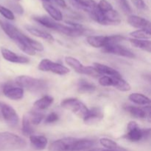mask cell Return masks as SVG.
Segmentation results:
<instances>
[{"mask_svg":"<svg viewBox=\"0 0 151 151\" xmlns=\"http://www.w3.org/2000/svg\"><path fill=\"white\" fill-rule=\"evenodd\" d=\"M97 7L101 10L103 13H106L108 11L113 10V6L107 0H100L97 4Z\"/></svg>","mask_w":151,"mask_h":151,"instance_id":"obj_31","label":"cell"},{"mask_svg":"<svg viewBox=\"0 0 151 151\" xmlns=\"http://www.w3.org/2000/svg\"><path fill=\"white\" fill-rule=\"evenodd\" d=\"M50 4L53 3L55 4H57L58 6H60V7L65 8L66 7V3L65 1V0H50Z\"/></svg>","mask_w":151,"mask_h":151,"instance_id":"obj_39","label":"cell"},{"mask_svg":"<svg viewBox=\"0 0 151 151\" xmlns=\"http://www.w3.org/2000/svg\"><path fill=\"white\" fill-rule=\"evenodd\" d=\"M26 28L28 32L32 34V35H34V36L38 37V38H41L42 39H44L48 41H54V38H53L52 35L51 34L48 33V32H44L43 30H40V29H37V28H35L31 26H27Z\"/></svg>","mask_w":151,"mask_h":151,"instance_id":"obj_22","label":"cell"},{"mask_svg":"<svg viewBox=\"0 0 151 151\" xmlns=\"http://www.w3.org/2000/svg\"><path fill=\"white\" fill-rule=\"evenodd\" d=\"M94 67L95 68L96 70L97 71L100 75H104L106 76H110V77H122L120 73L116 70V69H113V68L108 66L106 65L101 64V63H94Z\"/></svg>","mask_w":151,"mask_h":151,"instance_id":"obj_15","label":"cell"},{"mask_svg":"<svg viewBox=\"0 0 151 151\" xmlns=\"http://www.w3.org/2000/svg\"><path fill=\"white\" fill-rule=\"evenodd\" d=\"M114 77L103 76L99 80V83L102 86H112L114 82Z\"/></svg>","mask_w":151,"mask_h":151,"instance_id":"obj_34","label":"cell"},{"mask_svg":"<svg viewBox=\"0 0 151 151\" xmlns=\"http://www.w3.org/2000/svg\"><path fill=\"white\" fill-rule=\"evenodd\" d=\"M95 145L94 140L66 137L56 140L50 146V151H81L92 147Z\"/></svg>","mask_w":151,"mask_h":151,"instance_id":"obj_1","label":"cell"},{"mask_svg":"<svg viewBox=\"0 0 151 151\" xmlns=\"http://www.w3.org/2000/svg\"><path fill=\"white\" fill-rule=\"evenodd\" d=\"M43 7H44V10L48 13V14L50 15V17L55 20V22H60L62 21L63 19V15L62 13L58 10V8H56L55 7L52 5V4L48 2H43Z\"/></svg>","mask_w":151,"mask_h":151,"instance_id":"obj_18","label":"cell"},{"mask_svg":"<svg viewBox=\"0 0 151 151\" xmlns=\"http://www.w3.org/2000/svg\"><path fill=\"white\" fill-rule=\"evenodd\" d=\"M22 133L25 136H31L33 133L32 125L29 121L27 114L24 115L22 119Z\"/></svg>","mask_w":151,"mask_h":151,"instance_id":"obj_27","label":"cell"},{"mask_svg":"<svg viewBox=\"0 0 151 151\" xmlns=\"http://www.w3.org/2000/svg\"><path fill=\"white\" fill-rule=\"evenodd\" d=\"M114 82L112 86L121 91H128L131 90V85L125 81L122 77H114Z\"/></svg>","mask_w":151,"mask_h":151,"instance_id":"obj_25","label":"cell"},{"mask_svg":"<svg viewBox=\"0 0 151 151\" xmlns=\"http://www.w3.org/2000/svg\"><path fill=\"white\" fill-rule=\"evenodd\" d=\"M58 115L56 113H55V112H52V113L50 114L46 117L44 122L47 124L53 123V122H55L56 121L58 120Z\"/></svg>","mask_w":151,"mask_h":151,"instance_id":"obj_36","label":"cell"},{"mask_svg":"<svg viewBox=\"0 0 151 151\" xmlns=\"http://www.w3.org/2000/svg\"><path fill=\"white\" fill-rule=\"evenodd\" d=\"M127 111L131 114L133 116L136 118H146V114L145 112L144 109H141L139 107H136V106H128L125 108Z\"/></svg>","mask_w":151,"mask_h":151,"instance_id":"obj_29","label":"cell"},{"mask_svg":"<svg viewBox=\"0 0 151 151\" xmlns=\"http://www.w3.org/2000/svg\"><path fill=\"white\" fill-rule=\"evenodd\" d=\"M0 14L8 20H14L15 19V16L13 11L1 4H0Z\"/></svg>","mask_w":151,"mask_h":151,"instance_id":"obj_32","label":"cell"},{"mask_svg":"<svg viewBox=\"0 0 151 151\" xmlns=\"http://www.w3.org/2000/svg\"><path fill=\"white\" fill-rule=\"evenodd\" d=\"M130 35L133 38L142 40H150L151 38V32L150 30L147 29H138V30L133 31L130 33Z\"/></svg>","mask_w":151,"mask_h":151,"instance_id":"obj_28","label":"cell"},{"mask_svg":"<svg viewBox=\"0 0 151 151\" xmlns=\"http://www.w3.org/2000/svg\"><path fill=\"white\" fill-rule=\"evenodd\" d=\"M18 1H19V0H18Z\"/></svg>","mask_w":151,"mask_h":151,"instance_id":"obj_42","label":"cell"},{"mask_svg":"<svg viewBox=\"0 0 151 151\" xmlns=\"http://www.w3.org/2000/svg\"><path fill=\"white\" fill-rule=\"evenodd\" d=\"M117 1L121 7L123 9L124 11L126 12V13H131L132 10H131V6H130L129 3L127 0H117Z\"/></svg>","mask_w":151,"mask_h":151,"instance_id":"obj_37","label":"cell"},{"mask_svg":"<svg viewBox=\"0 0 151 151\" xmlns=\"http://www.w3.org/2000/svg\"><path fill=\"white\" fill-rule=\"evenodd\" d=\"M33 19L35 21V22L41 24V25L44 26L45 27L54 29V30L55 31H57L58 28L59 27V24H60L58 23L57 22L53 20L52 18L47 17V16H35V17L33 18Z\"/></svg>","mask_w":151,"mask_h":151,"instance_id":"obj_17","label":"cell"},{"mask_svg":"<svg viewBox=\"0 0 151 151\" xmlns=\"http://www.w3.org/2000/svg\"><path fill=\"white\" fill-rule=\"evenodd\" d=\"M103 117V114L102 111L99 108H93L91 110H88L83 120L86 125H94L100 122Z\"/></svg>","mask_w":151,"mask_h":151,"instance_id":"obj_13","label":"cell"},{"mask_svg":"<svg viewBox=\"0 0 151 151\" xmlns=\"http://www.w3.org/2000/svg\"><path fill=\"white\" fill-rule=\"evenodd\" d=\"M41 1H43V2H50V0H41Z\"/></svg>","mask_w":151,"mask_h":151,"instance_id":"obj_40","label":"cell"},{"mask_svg":"<svg viewBox=\"0 0 151 151\" xmlns=\"http://www.w3.org/2000/svg\"><path fill=\"white\" fill-rule=\"evenodd\" d=\"M38 69L42 72H51L59 75H65L69 72V69L63 65L55 63L49 59H43L38 66Z\"/></svg>","mask_w":151,"mask_h":151,"instance_id":"obj_7","label":"cell"},{"mask_svg":"<svg viewBox=\"0 0 151 151\" xmlns=\"http://www.w3.org/2000/svg\"><path fill=\"white\" fill-rule=\"evenodd\" d=\"M27 115L32 125H38L44 118V114L38 111H30Z\"/></svg>","mask_w":151,"mask_h":151,"instance_id":"obj_30","label":"cell"},{"mask_svg":"<svg viewBox=\"0 0 151 151\" xmlns=\"http://www.w3.org/2000/svg\"><path fill=\"white\" fill-rule=\"evenodd\" d=\"M125 40V37L120 35H90L87 37V43L90 46L95 48H103L107 45L118 44L120 41Z\"/></svg>","mask_w":151,"mask_h":151,"instance_id":"obj_4","label":"cell"},{"mask_svg":"<svg viewBox=\"0 0 151 151\" xmlns=\"http://www.w3.org/2000/svg\"><path fill=\"white\" fill-rule=\"evenodd\" d=\"M129 100L134 103H136L137 105L140 106H150V100L147 97L142 94L139 93H133L131 94L128 97Z\"/></svg>","mask_w":151,"mask_h":151,"instance_id":"obj_20","label":"cell"},{"mask_svg":"<svg viewBox=\"0 0 151 151\" xmlns=\"http://www.w3.org/2000/svg\"><path fill=\"white\" fill-rule=\"evenodd\" d=\"M65 62L78 73L83 74V75L85 74L86 66H83L75 58L72 57V56H67V57L65 58Z\"/></svg>","mask_w":151,"mask_h":151,"instance_id":"obj_19","label":"cell"},{"mask_svg":"<svg viewBox=\"0 0 151 151\" xmlns=\"http://www.w3.org/2000/svg\"><path fill=\"white\" fill-rule=\"evenodd\" d=\"M129 41L133 47L136 48L147 51L150 53L151 52V42L150 40L136 39V38H129Z\"/></svg>","mask_w":151,"mask_h":151,"instance_id":"obj_21","label":"cell"},{"mask_svg":"<svg viewBox=\"0 0 151 151\" xmlns=\"http://www.w3.org/2000/svg\"><path fill=\"white\" fill-rule=\"evenodd\" d=\"M1 53L4 59H5L7 61L11 62V63L24 64V63H28L29 62V60L27 57L18 55L16 53L6 48H3V47L1 48Z\"/></svg>","mask_w":151,"mask_h":151,"instance_id":"obj_11","label":"cell"},{"mask_svg":"<svg viewBox=\"0 0 151 151\" xmlns=\"http://www.w3.org/2000/svg\"><path fill=\"white\" fill-rule=\"evenodd\" d=\"M3 94L10 100H19L23 98L24 89L20 87H14L10 83H6L3 86Z\"/></svg>","mask_w":151,"mask_h":151,"instance_id":"obj_10","label":"cell"},{"mask_svg":"<svg viewBox=\"0 0 151 151\" xmlns=\"http://www.w3.org/2000/svg\"><path fill=\"white\" fill-rule=\"evenodd\" d=\"M78 90L81 93H91L96 90V86L85 79H81L78 83Z\"/></svg>","mask_w":151,"mask_h":151,"instance_id":"obj_23","label":"cell"},{"mask_svg":"<svg viewBox=\"0 0 151 151\" xmlns=\"http://www.w3.org/2000/svg\"><path fill=\"white\" fill-rule=\"evenodd\" d=\"M53 101H54V99L52 97L48 95L44 96L42 98L35 101L34 103V106L38 110H44L50 107L52 104Z\"/></svg>","mask_w":151,"mask_h":151,"instance_id":"obj_24","label":"cell"},{"mask_svg":"<svg viewBox=\"0 0 151 151\" xmlns=\"http://www.w3.org/2000/svg\"><path fill=\"white\" fill-rule=\"evenodd\" d=\"M10 7L13 8V10H14L16 13H19V14H22V13H23V8H22V7L20 4H16V3H13V5H10Z\"/></svg>","mask_w":151,"mask_h":151,"instance_id":"obj_38","label":"cell"},{"mask_svg":"<svg viewBox=\"0 0 151 151\" xmlns=\"http://www.w3.org/2000/svg\"><path fill=\"white\" fill-rule=\"evenodd\" d=\"M103 52L109 54L116 55L122 56V57L128 58H134L136 57L135 55L130 50L124 47L123 46L119 45V44H111L107 45L103 48Z\"/></svg>","mask_w":151,"mask_h":151,"instance_id":"obj_9","label":"cell"},{"mask_svg":"<svg viewBox=\"0 0 151 151\" xmlns=\"http://www.w3.org/2000/svg\"><path fill=\"white\" fill-rule=\"evenodd\" d=\"M62 108L72 111L78 116L84 118L88 111V109L85 104L76 98H67L62 100L60 103Z\"/></svg>","mask_w":151,"mask_h":151,"instance_id":"obj_5","label":"cell"},{"mask_svg":"<svg viewBox=\"0 0 151 151\" xmlns=\"http://www.w3.org/2000/svg\"><path fill=\"white\" fill-rule=\"evenodd\" d=\"M0 109L3 118L10 127H15L19 124V115L11 106L7 104H1Z\"/></svg>","mask_w":151,"mask_h":151,"instance_id":"obj_8","label":"cell"},{"mask_svg":"<svg viewBox=\"0 0 151 151\" xmlns=\"http://www.w3.org/2000/svg\"><path fill=\"white\" fill-rule=\"evenodd\" d=\"M132 2L134 4V6L137 8H138L139 10H147V8H148L144 0H132Z\"/></svg>","mask_w":151,"mask_h":151,"instance_id":"obj_35","label":"cell"},{"mask_svg":"<svg viewBox=\"0 0 151 151\" xmlns=\"http://www.w3.org/2000/svg\"><path fill=\"white\" fill-rule=\"evenodd\" d=\"M128 23L131 26L139 29H147L150 31V23L148 20L140 16L131 15L128 18Z\"/></svg>","mask_w":151,"mask_h":151,"instance_id":"obj_12","label":"cell"},{"mask_svg":"<svg viewBox=\"0 0 151 151\" xmlns=\"http://www.w3.org/2000/svg\"><path fill=\"white\" fill-rule=\"evenodd\" d=\"M100 143L101 145L106 148L109 149V150L112 151H125L123 148L119 147L117 143L115 142L113 140L108 138H102L100 139Z\"/></svg>","mask_w":151,"mask_h":151,"instance_id":"obj_26","label":"cell"},{"mask_svg":"<svg viewBox=\"0 0 151 151\" xmlns=\"http://www.w3.org/2000/svg\"><path fill=\"white\" fill-rule=\"evenodd\" d=\"M16 83L20 88H25L32 93H40L45 91L48 87L47 82L44 80L34 78L32 77L21 75L16 78Z\"/></svg>","mask_w":151,"mask_h":151,"instance_id":"obj_3","label":"cell"},{"mask_svg":"<svg viewBox=\"0 0 151 151\" xmlns=\"http://www.w3.org/2000/svg\"><path fill=\"white\" fill-rule=\"evenodd\" d=\"M92 151H112V150H92Z\"/></svg>","mask_w":151,"mask_h":151,"instance_id":"obj_41","label":"cell"},{"mask_svg":"<svg viewBox=\"0 0 151 151\" xmlns=\"http://www.w3.org/2000/svg\"><path fill=\"white\" fill-rule=\"evenodd\" d=\"M27 142L24 139L10 132H0V151L24 149Z\"/></svg>","mask_w":151,"mask_h":151,"instance_id":"obj_2","label":"cell"},{"mask_svg":"<svg viewBox=\"0 0 151 151\" xmlns=\"http://www.w3.org/2000/svg\"><path fill=\"white\" fill-rule=\"evenodd\" d=\"M127 130H128V132L125 134V138L134 142H139L143 139L148 138L150 134V128L142 130L138 126L137 122L134 121H131L128 123Z\"/></svg>","mask_w":151,"mask_h":151,"instance_id":"obj_6","label":"cell"},{"mask_svg":"<svg viewBox=\"0 0 151 151\" xmlns=\"http://www.w3.org/2000/svg\"><path fill=\"white\" fill-rule=\"evenodd\" d=\"M72 2L75 7L88 13H91L97 5L94 0H72Z\"/></svg>","mask_w":151,"mask_h":151,"instance_id":"obj_14","label":"cell"},{"mask_svg":"<svg viewBox=\"0 0 151 151\" xmlns=\"http://www.w3.org/2000/svg\"><path fill=\"white\" fill-rule=\"evenodd\" d=\"M27 41L29 43V46L31 47V48L32 50H34L35 51L38 52H41L44 50V47H43V44L41 42H38V41H35V40L32 39L29 37L27 36Z\"/></svg>","mask_w":151,"mask_h":151,"instance_id":"obj_33","label":"cell"},{"mask_svg":"<svg viewBox=\"0 0 151 151\" xmlns=\"http://www.w3.org/2000/svg\"><path fill=\"white\" fill-rule=\"evenodd\" d=\"M29 141L31 146L37 150H42L45 149L48 143L47 139L44 136L31 135L29 136Z\"/></svg>","mask_w":151,"mask_h":151,"instance_id":"obj_16","label":"cell"}]
</instances>
